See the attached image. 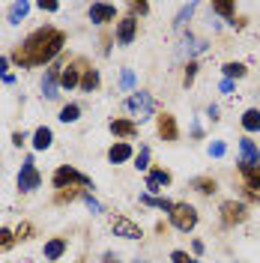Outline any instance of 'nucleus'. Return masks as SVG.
<instances>
[{
	"mask_svg": "<svg viewBox=\"0 0 260 263\" xmlns=\"http://www.w3.org/2000/svg\"><path fill=\"white\" fill-rule=\"evenodd\" d=\"M66 45V33L60 27H39V30H33L15 51H12V63L18 69H30V66H51V60L63 51Z\"/></svg>",
	"mask_w": 260,
	"mask_h": 263,
	"instance_id": "nucleus-1",
	"label": "nucleus"
},
{
	"mask_svg": "<svg viewBox=\"0 0 260 263\" xmlns=\"http://www.w3.org/2000/svg\"><path fill=\"white\" fill-rule=\"evenodd\" d=\"M51 182H54L57 192H60V189H90V185H93V180H90L87 174H81L78 167H72V164H60V167L54 171Z\"/></svg>",
	"mask_w": 260,
	"mask_h": 263,
	"instance_id": "nucleus-2",
	"label": "nucleus"
},
{
	"mask_svg": "<svg viewBox=\"0 0 260 263\" xmlns=\"http://www.w3.org/2000/svg\"><path fill=\"white\" fill-rule=\"evenodd\" d=\"M168 215H171V224L177 230H182V233L195 230V224H197V210L192 203H174V210Z\"/></svg>",
	"mask_w": 260,
	"mask_h": 263,
	"instance_id": "nucleus-3",
	"label": "nucleus"
},
{
	"mask_svg": "<svg viewBox=\"0 0 260 263\" xmlns=\"http://www.w3.org/2000/svg\"><path fill=\"white\" fill-rule=\"evenodd\" d=\"M156 108H159L156 99L150 96V93H144V90H138V93H132L126 99V111H132L138 120H146L150 114H156Z\"/></svg>",
	"mask_w": 260,
	"mask_h": 263,
	"instance_id": "nucleus-4",
	"label": "nucleus"
},
{
	"mask_svg": "<svg viewBox=\"0 0 260 263\" xmlns=\"http://www.w3.org/2000/svg\"><path fill=\"white\" fill-rule=\"evenodd\" d=\"M39 185H42V177H39V171H36L33 159H27V162L21 164V171H18V192L30 195V192H36Z\"/></svg>",
	"mask_w": 260,
	"mask_h": 263,
	"instance_id": "nucleus-5",
	"label": "nucleus"
},
{
	"mask_svg": "<svg viewBox=\"0 0 260 263\" xmlns=\"http://www.w3.org/2000/svg\"><path fill=\"white\" fill-rule=\"evenodd\" d=\"M218 213H221V224H225V228L243 224L245 218H248V210H245V203H239V200H225Z\"/></svg>",
	"mask_w": 260,
	"mask_h": 263,
	"instance_id": "nucleus-6",
	"label": "nucleus"
},
{
	"mask_svg": "<svg viewBox=\"0 0 260 263\" xmlns=\"http://www.w3.org/2000/svg\"><path fill=\"white\" fill-rule=\"evenodd\" d=\"M156 132H159V138L162 141H168V144H174L179 138V129H177V117L168 114V111H162V114L156 117Z\"/></svg>",
	"mask_w": 260,
	"mask_h": 263,
	"instance_id": "nucleus-7",
	"label": "nucleus"
},
{
	"mask_svg": "<svg viewBox=\"0 0 260 263\" xmlns=\"http://www.w3.org/2000/svg\"><path fill=\"white\" fill-rule=\"evenodd\" d=\"M239 167H260V147L251 138L239 141Z\"/></svg>",
	"mask_w": 260,
	"mask_h": 263,
	"instance_id": "nucleus-8",
	"label": "nucleus"
},
{
	"mask_svg": "<svg viewBox=\"0 0 260 263\" xmlns=\"http://www.w3.org/2000/svg\"><path fill=\"white\" fill-rule=\"evenodd\" d=\"M111 230H114L117 236H123V239H141V236H144L141 228H138L135 221H129L126 215H114V218H111Z\"/></svg>",
	"mask_w": 260,
	"mask_h": 263,
	"instance_id": "nucleus-9",
	"label": "nucleus"
},
{
	"mask_svg": "<svg viewBox=\"0 0 260 263\" xmlns=\"http://www.w3.org/2000/svg\"><path fill=\"white\" fill-rule=\"evenodd\" d=\"M60 72H63V66L51 63L45 69V78H42V96L45 99H54L57 96V87H60Z\"/></svg>",
	"mask_w": 260,
	"mask_h": 263,
	"instance_id": "nucleus-10",
	"label": "nucleus"
},
{
	"mask_svg": "<svg viewBox=\"0 0 260 263\" xmlns=\"http://www.w3.org/2000/svg\"><path fill=\"white\" fill-rule=\"evenodd\" d=\"M81 66H84V60L63 66V72H60V87H63V90H75V87H81V72H84Z\"/></svg>",
	"mask_w": 260,
	"mask_h": 263,
	"instance_id": "nucleus-11",
	"label": "nucleus"
},
{
	"mask_svg": "<svg viewBox=\"0 0 260 263\" xmlns=\"http://www.w3.org/2000/svg\"><path fill=\"white\" fill-rule=\"evenodd\" d=\"M135 36H138V18H120V24H117V42L120 45H132L135 42Z\"/></svg>",
	"mask_w": 260,
	"mask_h": 263,
	"instance_id": "nucleus-12",
	"label": "nucleus"
},
{
	"mask_svg": "<svg viewBox=\"0 0 260 263\" xmlns=\"http://www.w3.org/2000/svg\"><path fill=\"white\" fill-rule=\"evenodd\" d=\"M171 171H164V167H153L150 174H146V192L150 195H156V192H162L164 185H171Z\"/></svg>",
	"mask_w": 260,
	"mask_h": 263,
	"instance_id": "nucleus-13",
	"label": "nucleus"
},
{
	"mask_svg": "<svg viewBox=\"0 0 260 263\" xmlns=\"http://www.w3.org/2000/svg\"><path fill=\"white\" fill-rule=\"evenodd\" d=\"M108 129H111V135H117V138L132 141V138L138 135V123H135V120H123V117H117V120L108 123Z\"/></svg>",
	"mask_w": 260,
	"mask_h": 263,
	"instance_id": "nucleus-14",
	"label": "nucleus"
},
{
	"mask_svg": "<svg viewBox=\"0 0 260 263\" xmlns=\"http://www.w3.org/2000/svg\"><path fill=\"white\" fill-rule=\"evenodd\" d=\"M117 18V6L114 3H93L90 6V21L93 24H108Z\"/></svg>",
	"mask_w": 260,
	"mask_h": 263,
	"instance_id": "nucleus-15",
	"label": "nucleus"
},
{
	"mask_svg": "<svg viewBox=\"0 0 260 263\" xmlns=\"http://www.w3.org/2000/svg\"><path fill=\"white\" fill-rule=\"evenodd\" d=\"M239 174H243L245 180V189H248V195L251 197H260V167H239Z\"/></svg>",
	"mask_w": 260,
	"mask_h": 263,
	"instance_id": "nucleus-16",
	"label": "nucleus"
},
{
	"mask_svg": "<svg viewBox=\"0 0 260 263\" xmlns=\"http://www.w3.org/2000/svg\"><path fill=\"white\" fill-rule=\"evenodd\" d=\"M63 254H66V239L63 236H54V239L45 242V260H60Z\"/></svg>",
	"mask_w": 260,
	"mask_h": 263,
	"instance_id": "nucleus-17",
	"label": "nucleus"
},
{
	"mask_svg": "<svg viewBox=\"0 0 260 263\" xmlns=\"http://www.w3.org/2000/svg\"><path fill=\"white\" fill-rule=\"evenodd\" d=\"M30 12V3L27 0H15V3H9V9H6V18H9V24H21V18Z\"/></svg>",
	"mask_w": 260,
	"mask_h": 263,
	"instance_id": "nucleus-18",
	"label": "nucleus"
},
{
	"mask_svg": "<svg viewBox=\"0 0 260 263\" xmlns=\"http://www.w3.org/2000/svg\"><path fill=\"white\" fill-rule=\"evenodd\" d=\"M108 159L114 164H120V162H129L132 159V147L126 144V141H120V144H114V147L108 149Z\"/></svg>",
	"mask_w": 260,
	"mask_h": 263,
	"instance_id": "nucleus-19",
	"label": "nucleus"
},
{
	"mask_svg": "<svg viewBox=\"0 0 260 263\" xmlns=\"http://www.w3.org/2000/svg\"><path fill=\"white\" fill-rule=\"evenodd\" d=\"M192 189L200 192V195H215V192H218V182L212 180V177H195V180H192Z\"/></svg>",
	"mask_w": 260,
	"mask_h": 263,
	"instance_id": "nucleus-20",
	"label": "nucleus"
},
{
	"mask_svg": "<svg viewBox=\"0 0 260 263\" xmlns=\"http://www.w3.org/2000/svg\"><path fill=\"white\" fill-rule=\"evenodd\" d=\"M51 141H54V135H51L48 126H39V129L33 132V147L36 149H48Z\"/></svg>",
	"mask_w": 260,
	"mask_h": 263,
	"instance_id": "nucleus-21",
	"label": "nucleus"
},
{
	"mask_svg": "<svg viewBox=\"0 0 260 263\" xmlns=\"http://www.w3.org/2000/svg\"><path fill=\"white\" fill-rule=\"evenodd\" d=\"M243 129L245 132H260V111L257 108H248L243 114Z\"/></svg>",
	"mask_w": 260,
	"mask_h": 263,
	"instance_id": "nucleus-22",
	"label": "nucleus"
},
{
	"mask_svg": "<svg viewBox=\"0 0 260 263\" xmlns=\"http://www.w3.org/2000/svg\"><path fill=\"white\" fill-rule=\"evenodd\" d=\"M141 203H144V206H156V210H164V213H171V210H174V200H168V197L144 195V197H141Z\"/></svg>",
	"mask_w": 260,
	"mask_h": 263,
	"instance_id": "nucleus-23",
	"label": "nucleus"
},
{
	"mask_svg": "<svg viewBox=\"0 0 260 263\" xmlns=\"http://www.w3.org/2000/svg\"><path fill=\"white\" fill-rule=\"evenodd\" d=\"M99 87V72L96 69H84V75H81V90L84 93H93Z\"/></svg>",
	"mask_w": 260,
	"mask_h": 263,
	"instance_id": "nucleus-24",
	"label": "nucleus"
},
{
	"mask_svg": "<svg viewBox=\"0 0 260 263\" xmlns=\"http://www.w3.org/2000/svg\"><path fill=\"white\" fill-rule=\"evenodd\" d=\"M221 72H225V78H228V81H233V78H245V75H248L245 63H225V66H221Z\"/></svg>",
	"mask_w": 260,
	"mask_h": 263,
	"instance_id": "nucleus-25",
	"label": "nucleus"
},
{
	"mask_svg": "<svg viewBox=\"0 0 260 263\" xmlns=\"http://www.w3.org/2000/svg\"><path fill=\"white\" fill-rule=\"evenodd\" d=\"M203 48H207V45H203V42H200L197 36H185V39H182V51H185L189 57H195V54H200Z\"/></svg>",
	"mask_w": 260,
	"mask_h": 263,
	"instance_id": "nucleus-26",
	"label": "nucleus"
},
{
	"mask_svg": "<svg viewBox=\"0 0 260 263\" xmlns=\"http://www.w3.org/2000/svg\"><path fill=\"white\" fill-rule=\"evenodd\" d=\"M212 12H218V15H225V18H233V15H236V3L215 0V3H212Z\"/></svg>",
	"mask_w": 260,
	"mask_h": 263,
	"instance_id": "nucleus-27",
	"label": "nucleus"
},
{
	"mask_svg": "<svg viewBox=\"0 0 260 263\" xmlns=\"http://www.w3.org/2000/svg\"><path fill=\"white\" fill-rule=\"evenodd\" d=\"M197 9V3H185V6H182V9H179L177 12V21H174V27H185V21H189V18H192V12H195Z\"/></svg>",
	"mask_w": 260,
	"mask_h": 263,
	"instance_id": "nucleus-28",
	"label": "nucleus"
},
{
	"mask_svg": "<svg viewBox=\"0 0 260 263\" xmlns=\"http://www.w3.org/2000/svg\"><path fill=\"white\" fill-rule=\"evenodd\" d=\"M81 117V108L72 102V105H63V111H60V123H75Z\"/></svg>",
	"mask_w": 260,
	"mask_h": 263,
	"instance_id": "nucleus-29",
	"label": "nucleus"
},
{
	"mask_svg": "<svg viewBox=\"0 0 260 263\" xmlns=\"http://www.w3.org/2000/svg\"><path fill=\"white\" fill-rule=\"evenodd\" d=\"M81 195H84L81 189H60L57 192V203H72V200H78Z\"/></svg>",
	"mask_w": 260,
	"mask_h": 263,
	"instance_id": "nucleus-30",
	"label": "nucleus"
},
{
	"mask_svg": "<svg viewBox=\"0 0 260 263\" xmlns=\"http://www.w3.org/2000/svg\"><path fill=\"white\" fill-rule=\"evenodd\" d=\"M18 239H15V233L9 228H0V251H9V248L15 246Z\"/></svg>",
	"mask_w": 260,
	"mask_h": 263,
	"instance_id": "nucleus-31",
	"label": "nucleus"
},
{
	"mask_svg": "<svg viewBox=\"0 0 260 263\" xmlns=\"http://www.w3.org/2000/svg\"><path fill=\"white\" fill-rule=\"evenodd\" d=\"M129 12H132V18L135 15H146V12H150V3H144V0H132Z\"/></svg>",
	"mask_w": 260,
	"mask_h": 263,
	"instance_id": "nucleus-32",
	"label": "nucleus"
},
{
	"mask_svg": "<svg viewBox=\"0 0 260 263\" xmlns=\"http://www.w3.org/2000/svg\"><path fill=\"white\" fill-rule=\"evenodd\" d=\"M135 167H138V171L150 167V147H141V153L135 156Z\"/></svg>",
	"mask_w": 260,
	"mask_h": 263,
	"instance_id": "nucleus-33",
	"label": "nucleus"
},
{
	"mask_svg": "<svg viewBox=\"0 0 260 263\" xmlns=\"http://www.w3.org/2000/svg\"><path fill=\"white\" fill-rule=\"evenodd\" d=\"M195 75H197V63H195V60H189L185 75H182V84H185V87H192V84H195Z\"/></svg>",
	"mask_w": 260,
	"mask_h": 263,
	"instance_id": "nucleus-34",
	"label": "nucleus"
},
{
	"mask_svg": "<svg viewBox=\"0 0 260 263\" xmlns=\"http://www.w3.org/2000/svg\"><path fill=\"white\" fill-rule=\"evenodd\" d=\"M171 260H174V263H197L189 251H179V248H177V251H171Z\"/></svg>",
	"mask_w": 260,
	"mask_h": 263,
	"instance_id": "nucleus-35",
	"label": "nucleus"
},
{
	"mask_svg": "<svg viewBox=\"0 0 260 263\" xmlns=\"http://www.w3.org/2000/svg\"><path fill=\"white\" fill-rule=\"evenodd\" d=\"M30 236H33V224H30V221L18 224V230H15V239H30Z\"/></svg>",
	"mask_w": 260,
	"mask_h": 263,
	"instance_id": "nucleus-36",
	"label": "nucleus"
},
{
	"mask_svg": "<svg viewBox=\"0 0 260 263\" xmlns=\"http://www.w3.org/2000/svg\"><path fill=\"white\" fill-rule=\"evenodd\" d=\"M228 153V147H225V141H212L210 144V156H215V159H221Z\"/></svg>",
	"mask_w": 260,
	"mask_h": 263,
	"instance_id": "nucleus-37",
	"label": "nucleus"
},
{
	"mask_svg": "<svg viewBox=\"0 0 260 263\" xmlns=\"http://www.w3.org/2000/svg\"><path fill=\"white\" fill-rule=\"evenodd\" d=\"M36 6H39L42 12H57V9H60V3H54V0H39Z\"/></svg>",
	"mask_w": 260,
	"mask_h": 263,
	"instance_id": "nucleus-38",
	"label": "nucleus"
},
{
	"mask_svg": "<svg viewBox=\"0 0 260 263\" xmlns=\"http://www.w3.org/2000/svg\"><path fill=\"white\" fill-rule=\"evenodd\" d=\"M84 203H87V210H90V213H102V203H99L96 197L84 195Z\"/></svg>",
	"mask_w": 260,
	"mask_h": 263,
	"instance_id": "nucleus-39",
	"label": "nucleus"
},
{
	"mask_svg": "<svg viewBox=\"0 0 260 263\" xmlns=\"http://www.w3.org/2000/svg\"><path fill=\"white\" fill-rule=\"evenodd\" d=\"M99 263H120V257H117L114 251H105V254H102V260Z\"/></svg>",
	"mask_w": 260,
	"mask_h": 263,
	"instance_id": "nucleus-40",
	"label": "nucleus"
},
{
	"mask_svg": "<svg viewBox=\"0 0 260 263\" xmlns=\"http://www.w3.org/2000/svg\"><path fill=\"white\" fill-rule=\"evenodd\" d=\"M24 141H27V135H24V132H12V144H15V147H21Z\"/></svg>",
	"mask_w": 260,
	"mask_h": 263,
	"instance_id": "nucleus-41",
	"label": "nucleus"
},
{
	"mask_svg": "<svg viewBox=\"0 0 260 263\" xmlns=\"http://www.w3.org/2000/svg\"><path fill=\"white\" fill-rule=\"evenodd\" d=\"M132 84H135V75H132L129 69H126V72H123V87H126V90H129Z\"/></svg>",
	"mask_w": 260,
	"mask_h": 263,
	"instance_id": "nucleus-42",
	"label": "nucleus"
},
{
	"mask_svg": "<svg viewBox=\"0 0 260 263\" xmlns=\"http://www.w3.org/2000/svg\"><path fill=\"white\" fill-rule=\"evenodd\" d=\"M6 66H9V57H0V75H3V78H9V72H6Z\"/></svg>",
	"mask_w": 260,
	"mask_h": 263,
	"instance_id": "nucleus-43",
	"label": "nucleus"
},
{
	"mask_svg": "<svg viewBox=\"0 0 260 263\" xmlns=\"http://www.w3.org/2000/svg\"><path fill=\"white\" fill-rule=\"evenodd\" d=\"M230 90H233V81H228V78H225V81H221V93H230Z\"/></svg>",
	"mask_w": 260,
	"mask_h": 263,
	"instance_id": "nucleus-44",
	"label": "nucleus"
},
{
	"mask_svg": "<svg viewBox=\"0 0 260 263\" xmlns=\"http://www.w3.org/2000/svg\"><path fill=\"white\" fill-rule=\"evenodd\" d=\"M135 263H146V260H135Z\"/></svg>",
	"mask_w": 260,
	"mask_h": 263,
	"instance_id": "nucleus-45",
	"label": "nucleus"
}]
</instances>
